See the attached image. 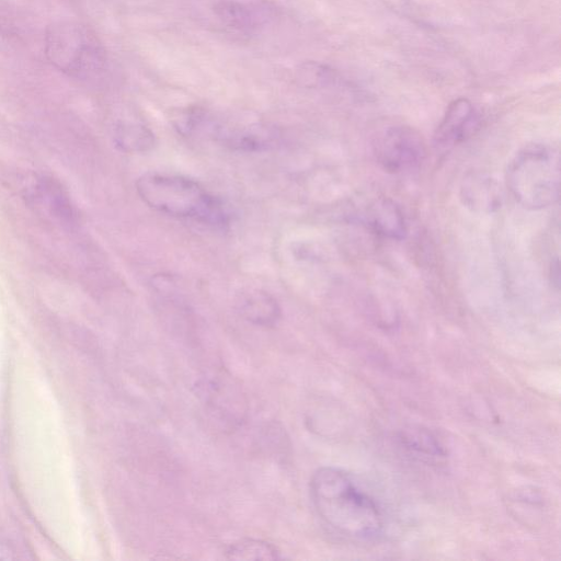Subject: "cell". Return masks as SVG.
Segmentation results:
<instances>
[{"instance_id":"9c48e42d","label":"cell","mask_w":561,"mask_h":561,"mask_svg":"<svg viewBox=\"0 0 561 561\" xmlns=\"http://www.w3.org/2000/svg\"><path fill=\"white\" fill-rule=\"evenodd\" d=\"M238 306L242 317L257 325H274L280 317L277 301L263 290L254 289L242 294Z\"/></svg>"},{"instance_id":"8992f818","label":"cell","mask_w":561,"mask_h":561,"mask_svg":"<svg viewBox=\"0 0 561 561\" xmlns=\"http://www.w3.org/2000/svg\"><path fill=\"white\" fill-rule=\"evenodd\" d=\"M479 126V115L467 99L453 101L434 134L436 148L446 150L470 137Z\"/></svg>"},{"instance_id":"8fae6325","label":"cell","mask_w":561,"mask_h":561,"mask_svg":"<svg viewBox=\"0 0 561 561\" xmlns=\"http://www.w3.org/2000/svg\"><path fill=\"white\" fill-rule=\"evenodd\" d=\"M116 144L128 152H146L154 144L152 131L141 124H122L117 127Z\"/></svg>"},{"instance_id":"6da1fadb","label":"cell","mask_w":561,"mask_h":561,"mask_svg":"<svg viewBox=\"0 0 561 561\" xmlns=\"http://www.w3.org/2000/svg\"><path fill=\"white\" fill-rule=\"evenodd\" d=\"M310 495L320 518L339 535L366 541L381 534L380 507L350 472L336 467L319 468L310 480Z\"/></svg>"},{"instance_id":"4fadbf2b","label":"cell","mask_w":561,"mask_h":561,"mask_svg":"<svg viewBox=\"0 0 561 561\" xmlns=\"http://www.w3.org/2000/svg\"><path fill=\"white\" fill-rule=\"evenodd\" d=\"M13 550L5 543H0V560L14 559Z\"/></svg>"},{"instance_id":"3957f363","label":"cell","mask_w":561,"mask_h":561,"mask_svg":"<svg viewBox=\"0 0 561 561\" xmlns=\"http://www.w3.org/2000/svg\"><path fill=\"white\" fill-rule=\"evenodd\" d=\"M506 185L515 201L529 210H540L559 199L560 157L556 148L531 144L508 162Z\"/></svg>"},{"instance_id":"52a82bcc","label":"cell","mask_w":561,"mask_h":561,"mask_svg":"<svg viewBox=\"0 0 561 561\" xmlns=\"http://www.w3.org/2000/svg\"><path fill=\"white\" fill-rule=\"evenodd\" d=\"M459 194L462 204L479 214L494 213L503 203V192L499 182L480 172L466 174Z\"/></svg>"},{"instance_id":"7c38bea8","label":"cell","mask_w":561,"mask_h":561,"mask_svg":"<svg viewBox=\"0 0 561 561\" xmlns=\"http://www.w3.org/2000/svg\"><path fill=\"white\" fill-rule=\"evenodd\" d=\"M227 557L233 560H274L279 552L273 545L255 539H245L229 546Z\"/></svg>"},{"instance_id":"7a4b0ae2","label":"cell","mask_w":561,"mask_h":561,"mask_svg":"<svg viewBox=\"0 0 561 561\" xmlns=\"http://www.w3.org/2000/svg\"><path fill=\"white\" fill-rule=\"evenodd\" d=\"M136 191L144 203L160 213L214 227L228 225L222 203L185 176L145 173L136 181Z\"/></svg>"},{"instance_id":"277c9868","label":"cell","mask_w":561,"mask_h":561,"mask_svg":"<svg viewBox=\"0 0 561 561\" xmlns=\"http://www.w3.org/2000/svg\"><path fill=\"white\" fill-rule=\"evenodd\" d=\"M48 60L69 77L95 79L105 69V51L98 38L75 22H58L48 27L45 36Z\"/></svg>"},{"instance_id":"30bf717a","label":"cell","mask_w":561,"mask_h":561,"mask_svg":"<svg viewBox=\"0 0 561 561\" xmlns=\"http://www.w3.org/2000/svg\"><path fill=\"white\" fill-rule=\"evenodd\" d=\"M214 12L226 25L240 31L256 28L263 19L257 8L236 0L217 1Z\"/></svg>"},{"instance_id":"ba28073f","label":"cell","mask_w":561,"mask_h":561,"mask_svg":"<svg viewBox=\"0 0 561 561\" xmlns=\"http://www.w3.org/2000/svg\"><path fill=\"white\" fill-rule=\"evenodd\" d=\"M364 220L377 234L401 240L407 234V225L402 210L390 198L380 197L365 210Z\"/></svg>"},{"instance_id":"5b68a950","label":"cell","mask_w":561,"mask_h":561,"mask_svg":"<svg viewBox=\"0 0 561 561\" xmlns=\"http://www.w3.org/2000/svg\"><path fill=\"white\" fill-rule=\"evenodd\" d=\"M374 152L385 171L401 174L420 168L426 157V146L417 130L398 125L387 128L377 138Z\"/></svg>"}]
</instances>
